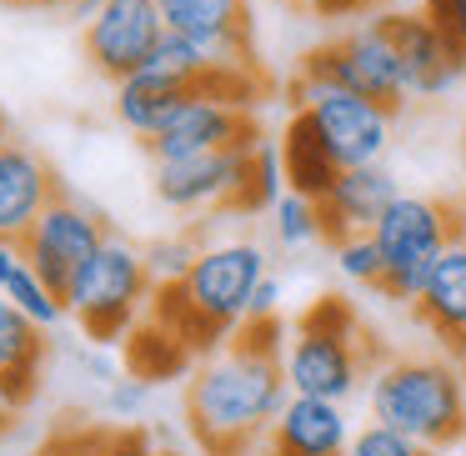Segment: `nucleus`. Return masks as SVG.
<instances>
[{
    "label": "nucleus",
    "instance_id": "obj_1",
    "mask_svg": "<svg viewBox=\"0 0 466 456\" xmlns=\"http://www.w3.org/2000/svg\"><path fill=\"white\" fill-rule=\"evenodd\" d=\"M281 336V316H251L211 361L191 371L186 416L206 456H251L291 401Z\"/></svg>",
    "mask_w": 466,
    "mask_h": 456
},
{
    "label": "nucleus",
    "instance_id": "obj_2",
    "mask_svg": "<svg viewBox=\"0 0 466 456\" xmlns=\"http://www.w3.org/2000/svg\"><path fill=\"white\" fill-rule=\"evenodd\" d=\"M266 281V251L251 241L206 246L181 281H161L156 316L181 336L191 351H216L236 336L251 311L256 286Z\"/></svg>",
    "mask_w": 466,
    "mask_h": 456
},
{
    "label": "nucleus",
    "instance_id": "obj_3",
    "mask_svg": "<svg viewBox=\"0 0 466 456\" xmlns=\"http://www.w3.org/2000/svg\"><path fill=\"white\" fill-rule=\"evenodd\" d=\"M371 416L416 436L431 451H446L466 436V386L446 361H386L371 376Z\"/></svg>",
    "mask_w": 466,
    "mask_h": 456
},
{
    "label": "nucleus",
    "instance_id": "obj_4",
    "mask_svg": "<svg viewBox=\"0 0 466 456\" xmlns=\"http://www.w3.org/2000/svg\"><path fill=\"white\" fill-rule=\"evenodd\" d=\"M361 321L341 296H321L311 311H301L286 346V381L301 396H326V401H346L361 381Z\"/></svg>",
    "mask_w": 466,
    "mask_h": 456
},
{
    "label": "nucleus",
    "instance_id": "obj_5",
    "mask_svg": "<svg viewBox=\"0 0 466 456\" xmlns=\"http://www.w3.org/2000/svg\"><path fill=\"white\" fill-rule=\"evenodd\" d=\"M376 246H381V296L391 301H416L431 276V266L441 261V251L466 236V221L456 206L426 201V196H396L386 206V216L376 221Z\"/></svg>",
    "mask_w": 466,
    "mask_h": 456
},
{
    "label": "nucleus",
    "instance_id": "obj_6",
    "mask_svg": "<svg viewBox=\"0 0 466 456\" xmlns=\"http://www.w3.org/2000/svg\"><path fill=\"white\" fill-rule=\"evenodd\" d=\"M151 286L156 276L146 266V256L136 246H126L121 236H106L101 251L76 271L71 291H66V311L81 321V331L91 341H116L136 326Z\"/></svg>",
    "mask_w": 466,
    "mask_h": 456
},
{
    "label": "nucleus",
    "instance_id": "obj_7",
    "mask_svg": "<svg viewBox=\"0 0 466 456\" xmlns=\"http://www.w3.org/2000/svg\"><path fill=\"white\" fill-rule=\"evenodd\" d=\"M291 106H301L316 121L321 141L331 146V156L341 166H371L381 161L386 141H391V116L381 101L351 91L336 81H316V76H296L291 86Z\"/></svg>",
    "mask_w": 466,
    "mask_h": 456
},
{
    "label": "nucleus",
    "instance_id": "obj_8",
    "mask_svg": "<svg viewBox=\"0 0 466 456\" xmlns=\"http://www.w3.org/2000/svg\"><path fill=\"white\" fill-rule=\"evenodd\" d=\"M301 76H316V81H336L351 86V91L381 101L386 111H401L406 101V76H401V56H396L391 31L381 25V15L361 21L356 31L336 35V41L306 51Z\"/></svg>",
    "mask_w": 466,
    "mask_h": 456
},
{
    "label": "nucleus",
    "instance_id": "obj_9",
    "mask_svg": "<svg viewBox=\"0 0 466 456\" xmlns=\"http://www.w3.org/2000/svg\"><path fill=\"white\" fill-rule=\"evenodd\" d=\"M106 236H111V231H106L101 216L86 211L76 196L56 191V201L46 206L41 221L31 226V236L21 241V251H25V261H31V271L41 276L51 291L66 296V291H71V281H76V271L101 251Z\"/></svg>",
    "mask_w": 466,
    "mask_h": 456
},
{
    "label": "nucleus",
    "instance_id": "obj_10",
    "mask_svg": "<svg viewBox=\"0 0 466 456\" xmlns=\"http://www.w3.org/2000/svg\"><path fill=\"white\" fill-rule=\"evenodd\" d=\"M261 141L251 111L211 96L206 86H191V91L176 101L171 121L146 141V151L156 161H181V156H206V151H226V146H251Z\"/></svg>",
    "mask_w": 466,
    "mask_h": 456
},
{
    "label": "nucleus",
    "instance_id": "obj_11",
    "mask_svg": "<svg viewBox=\"0 0 466 456\" xmlns=\"http://www.w3.org/2000/svg\"><path fill=\"white\" fill-rule=\"evenodd\" d=\"M166 35L161 21V0H101V11L86 21V61L121 86L126 76H136L151 61L156 41Z\"/></svg>",
    "mask_w": 466,
    "mask_h": 456
},
{
    "label": "nucleus",
    "instance_id": "obj_12",
    "mask_svg": "<svg viewBox=\"0 0 466 456\" xmlns=\"http://www.w3.org/2000/svg\"><path fill=\"white\" fill-rule=\"evenodd\" d=\"M381 25L401 56L406 96H446L466 76V46L451 41L426 11H381Z\"/></svg>",
    "mask_w": 466,
    "mask_h": 456
},
{
    "label": "nucleus",
    "instance_id": "obj_13",
    "mask_svg": "<svg viewBox=\"0 0 466 456\" xmlns=\"http://www.w3.org/2000/svg\"><path fill=\"white\" fill-rule=\"evenodd\" d=\"M251 151L256 141L206 151V156H181V161H156V196L171 211H226L246 181Z\"/></svg>",
    "mask_w": 466,
    "mask_h": 456
},
{
    "label": "nucleus",
    "instance_id": "obj_14",
    "mask_svg": "<svg viewBox=\"0 0 466 456\" xmlns=\"http://www.w3.org/2000/svg\"><path fill=\"white\" fill-rule=\"evenodd\" d=\"M161 21L166 31H181L196 46H206L216 66H256L246 0H161Z\"/></svg>",
    "mask_w": 466,
    "mask_h": 456
},
{
    "label": "nucleus",
    "instance_id": "obj_15",
    "mask_svg": "<svg viewBox=\"0 0 466 456\" xmlns=\"http://www.w3.org/2000/svg\"><path fill=\"white\" fill-rule=\"evenodd\" d=\"M346 446H351V426H346L341 401L291 391V401L281 406V416L266 431L261 451L266 456H346Z\"/></svg>",
    "mask_w": 466,
    "mask_h": 456
},
{
    "label": "nucleus",
    "instance_id": "obj_16",
    "mask_svg": "<svg viewBox=\"0 0 466 456\" xmlns=\"http://www.w3.org/2000/svg\"><path fill=\"white\" fill-rule=\"evenodd\" d=\"M56 191H61V181L31 146H0V236L5 241H25L41 211L56 201Z\"/></svg>",
    "mask_w": 466,
    "mask_h": 456
},
{
    "label": "nucleus",
    "instance_id": "obj_17",
    "mask_svg": "<svg viewBox=\"0 0 466 456\" xmlns=\"http://www.w3.org/2000/svg\"><path fill=\"white\" fill-rule=\"evenodd\" d=\"M396 181L381 171V166H346L341 176H336L331 196L321 201V241L341 246L351 241V236H366L376 231V221L386 216V206L396 201Z\"/></svg>",
    "mask_w": 466,
    "mask_h": 456
},
{
    "label": "nucleus",
    "instance_id": "obj_18",
    "mask_svg": "<svg viewBox=\"0 0 466 456\" xmlns=\"http://www.w3.org/2000/svg\"><path fill=\"white\" fill-rule=\"evenodd\" d=\"M411 306L436 341H446L456 356H466V236H456L441 251V261L431 266V276H426L421 296Z\"/></svg>",
    "mask_w": 466,
    "mask_h": 456
},
{
    "label": "nucleus",
    "instance_id": "obj_19",
    "mask_svg": "<svg viewBox=\"0 0 466 456\" xmlns=\"http://www.w3.org/2000/svg\"><path fill=\"white\" fill-rule=\"evenodd\" d=\"M46 326H35L11 296L0 291V411H21L41 381V341Z\"/></svg>",
    "mask_w": 466,
    "mask_h": 456
},
{
    "label": "nucleus",
    "instance_id": "obj_20",
    "mask_svg": "<svg viewBox=\"0 0 466 456\" xmlns=\"http://www.w3.org/2000/svg\"><path fill=\"white\" fill-rule=\"evenodd\" d=\"M281 166H286V186L306 201H326L336 186V176L346 171L341 161L331 156V146L321 141L316 121L296 106L291 121H286V136H281Z\"/></svg>",
    "mask_w": 466,
    "mask_h": 456
},
{
    "label": "nucleus",
    "instance_id": "obj_21",
    "mask_svg": "<svg viewBox=\"0 0 466 456\" xmlns=\"http://www.w3.org/2000/svg\"><path fill=\"white\" fill-rule=\"evenodd\" d=\"M191 91V86H176L166 76H151V71H136L116 86V116H121L126 131H136L141 141H151L166 121H171L176 101Z\"/></svg>",
    "mask_w": 466,
    "mask_h": 456
},
{
    "label": "nucleus",
    "instance_id": "obj_22",
    "mask_svg": "<svg viewBox=\"0 0 466 456\" xmlns=\"http://www.w3.org/2000/svg\"><path fill=\"white\" fill-rule=\"evenodd\" d=\"M191 366V346L156 316V321L126 331V371L141 381H161V376H181Z\"/></svg>",
    "mask_w": 466,
    "mask_h": 456
},
{
    "label": "nucleus",
    "instance_id": "obj_23",
    "mask_svg": "<svg viewBox=\"0 0 466 456\" xmlns=\"http://www.w3.org/2000/svg\"><path fill=\"white\" fill-rule=\"evenodd\" d=\"M281 186H286L281 146H271V141H256V151H251V166H246V181H241V191L231 196V206H226V211H241V216L276 211V201H281Z\"/></svg>",
    "mask_w": 466,
    "mask_h": 456
},
{
    "label": "nucleus",
    "instance_id": "obj_24",
    "mask_svg": "<svg viewBox=\"0 0 466 456\" xmlns=\"http://www.w3.org/2000/svg\"><path fill=\"white\" fill-rule=\"evenodd\" d=\"M211 66L216 61H211V51H206V46H196L191 35H181V31H166L141 71L166 76V81H176V86H196L206 71H211Z\"/></svg>",
    "mask_w": 466,
    "mask_h": 456
},
{
    "label": "nucleus",
    "instance_id": "obj_25",
    "mask_svg": "<svg viewBox=\"0 0 466 456\" xmlns=\"http://www.w3.org/2000/svg\"><path fill=\"white\" fill-rule=\"evenodd\" d=\"M0 291L11 296V301L21 306V311L31 316L35 326H46V331H51V326L61 321V316H71V311H66V296H61V291H51V286H46L41 276L31 271V261H21V266H15V271H11V281L0 286Z\"/></svg>",
    "mask_w": 466,
    "mask_h": 456
},
{
    "label": "nucleus",
    "instance_id": "obj_26",
    "mask_svg": "<svg viewBox=\"0 0 466 456\" xmlns=\"http://www.w3.org/2000/svg\"><path fill=\"white\" fill-rule=\"evenodd\" d=\"M276 236H281V246L321 241V201H306V196L286 191L281 201H276Z\"/></svg>",
    "mask_w": 466,
    "mask_h": 456
},
{
    "label": "nucleus",
    "instance_id": "obj_27",
    "mask_svg": "<svg viewBox=\"0 0 466 456\" xmlns=\"http://www.w3.org/2000/svg\"><path fill=\"white\" fill-rule=\"evenodd\" d=\"M346 456H441V451H431V446H421L416 436L396 431V426H386V421H371L351 436Z\"/></svg>",
    "mask_w": 466,
    "mask_h": 456
},
{
    "label": "nucleus",
    "instance_id": "obj_28",
    "mask_svg": "<svg viewBox=\"0 0 466 456\" xmlns=\"http://www.w3.org/2000/svg\"><path fill=\"white\" fill-rule=\"evenodd\" d=\"M336 261H341V271L351 276V281H361V286H371V291H381L386 261H381V246H376L371 231H366V236H351V241L336 246Z\"/></svg>",
    "mask_w": 466,
    "mask_h": 456
},
{
    "label": "nucleus",
    "instance_id": "obj_29",
    "mask_svg": "<svg viewBox=\"0 0 466 456\" xmlns=\"http://www.w3.org/2000/svg\"><path fill=\"white\" fill-rule=\"evenodd\" d=\"M196 256H201V246H196L191 236H176V241H156L151 251H146V266H151L156 281H181Z\"/></svg>",
    "mask_w": 466,
    "mask_h": 456
},
{
    "label": "nucleus",
    "instance_id": "obj_30",
    "mask_svg": "<svg viewBox=\"0 0 466 456\" xmlns=\"http://www.w3.org/2000/svg\"><path fill=\"white\" fill-rule=\"evenodd\" d=\"M146 386H151V381H141V376L111 381V391H106V411H116V416H136V411L146 406Z\"/></svg>",
    "mask_w": 466,
    "mask_h": 456
},
{
    "label": "nucleus",
    "instance_id": "obj_31",
    "mask_svg": "<svg viewBox=\"0 0 466 456\" xmlns=\"http://www.w3.org/2000/svg\"><path fill=\"white\" fill-rule=\"evenodd\" d=\"M421 11L431 15V21L441 25V31L451 35V41H461V46H466V0H426Z\"/></svg>",
    "mask_w": 466,
    "mask_h": 456
},
{
    "label": "nucleus",
    "instance_id": "obj_32",
    "mask_svg": "<svg viewBox=\"0 0 466 456\" xmlns=\"http://www.w3.org/2000/svg\"><path fill=\"white\" fill-rule=\"evenodd\" d=\"M276 311H281V286L266 276V281L256 286V296H251V311H246V321H251V316H276Z\"/></svg>",
    "mask_w": 466,
    "mask_h": 456
},
{
    "label": "nucleus",
    "instance_id": "obj_33",
    "mask_svg": "<svg viewBox=\"0 0 466 456\" xmlns=\"http://www.w3.org/2000/svg\"><path fill=\"white\" fill-rule=\"evenodd\" d=\"M311 11L326 15V21H346V15L371 11V0H311Z\"/></svg>",
    "mask_w": 466,
    "mask_h": 456
},
{
    "label": "nucleus",
    "instance_id": "obj_34",
    "mask_svg": "<svg viewBox=\"0 0 466 456\" xmlns=\"http://www.w3.org/2000/svg\"><path fill=\"white\" fill-rule=\"evenodd\" d=\"M101 456H156V451L146 446V436H141V431H126V436H116V441L106 446Z\"/></svg>",
    "mask_w": 466,
    "mask_h": 456
},
{
    "label": "nucleus",
    "instance_id": "obj_35",
    "mask_svg": "<svg viewBox=\"0 0 466 456\" xmlns=\"http://www.w3.org/2000/svg\"><path fill=\"white\" fill-rule=\"evenodd\" d=\"M25 261V251H21V241H5V236H0V286L11 281V271L15 266Z\"/></svg>",
    "mask_w": 466,
    "mask_h": 456
},
{
    "label": "nucleus",
    "instance_id": "obj_36",
    "mask_svg": "<svg viewBox=\"0 0 466 456\" xmlns=\"http://www.w3.org/2000/svg\"><path fill=\"white\" fill-rule=\"evenodd\" d=\"M371 5H381V11H421L426 0H371Z\"/></svg>",
    "mask_w": 466,
    "mask_h": 456
},
{
    "label": "nucleus",
    "instance_id": "obj_37",
    "mask_svg": "<svg viewBox=\"0 0 466 456\" xmlns=\"http://www.w3.org/2000/svg\"><path fill=\"white\" fill-rule=\"evenodd\" d=\"M11 5H71V0H11Z\"/></svg>",
    "mask_w": 466,
    "mask_h": 456
},
{
    "label": "nucleus",
    "instance_id": "obj_38",
    "mask_svg": "<svg viewBox=\"0 0 466 456\" xmlns=\"http://www.w3.org/2000/svg\"><path fill=\"white\" fill-rule=\"evenodd\" d=\"M0 146H5V126H0Z\"/></svg>",
    "mask_w": 466,
    "mask_h": 456
},
{
    "label": "nucleus",
    "instance_id": "obj_39",
    "mask_svg": "<svg viewBox=\"0 0 466 456\" xmlns=\"http://www.w3.org/2000/svg\"><path fill=\"white\" fill-rule=\"evenodd\" d=\"M291 5H311V0H291Z\"/></svg>",
    "mask_w": 466,
    "mask_h": 456
},
{
    "label": "nucleus",
    "instance_id": "obj_40",
    "mask_svg": "<svg viewBox=\"0 0 466 456\" xmlns=\"http://www.w3.org/2000/svg\"><path fill=\"white\" fill-rule=\"evenodd\" d=\"M0 126H5V116H0Z\"/></svg>",
    "mask_w": 466,
    "mask_h": 456
},
{
    "label": "nucleus",
    "instance_id": "obj_41",
    "mask_svg": "<svg viewBox=\"0 0 466 456\" xmlns=\"http://www.w3.org/2000/svg\"><path fill=\"white\" fill-rule=\"evenodd\" d=\"M0 416H5V411H0Z\"/></svg>",
    "mask_w": 466,
    "mask_h": 456
}]
</instances>
